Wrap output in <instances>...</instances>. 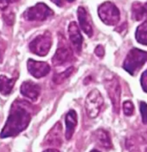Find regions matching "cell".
<instances>
[{
  "label": "cell",
  "mask_w": 147,
  "mask_h": 152,
  "mask_svg": "<svg viewBox=\"0 0 147 152\" xmlns=\"http://www.w3.org/2000/svg\"><path fill=\"white\" fill-rule=\"evenodd\" d=\"M34 111V107L28 102L15 100L11 106L7 121L0 133L1 138L17 135L28 126Z\"/></svg>",
  "instance_id": "1"
},
{
  "label": "cell",
  "mask_w": 147,
  "mask_h": 152,
  "mask_svg": "<svg viewBox=\"0 0 147 152\" xmlns=\"http://www.w3.org/2000/svg\"><path fill=\"white\" fill-rule=\"evenodd\" d=\"M147 61V52L137 48L130 50L123 64V68L132 76L136 75Z\"/></svg>",
  "instance_id": "2"
},
{
  "label": "cell",
  "mask_w": 147,
  "mask_h": 152,
  "mask_svg": "<svg viewBox=\"0 0 147 152\" xmlns=\"http://www.w3.org/2000/svg\"><path fill=\"white\" fill-rule=\"evenodd\" d=\"M98 13L102 21L108 26H115L120 20V13L117 7L110 1L102 4Z\"/></svg>",
  "instance_id": "3"
},
{
  "label": "cell",
  "mask_w": 147,
  "mask_h": 152,
  "mask_svg": "<svg viewBox=\"0 0 147 152\" xmlns=\"http://www.w3.org/2000/svg\"><path fill=\"white\" fill-rule=\"evenodd\" d=\"M54 15V11L44 3H37L24 13V18L29 21H43Z\"/></svg>",
  "instance_id": "4"
},
{
  "label": "cell",
  "mask_w": 147,
  "mask_h": 152,
  "mask_svg": "<svg viewBox=\"0 0 147 152\" xmlns=\"http://www.w3.org/2000/svg\"><path fill=\"white\" fill-rule=\"evenodd\" d=\"M103 99L100 92L95 89L88 94L85 100V109L88 116L92 119L98 116L103 104Z\"/></svg>",
  "instance_id": "5"
},
{
  "label": "cell",
  "mask_w": 147,
  "mask_h": 152,
  "mask_svg": "<svg viewBox=\"0 0 147 152\" xmlns=\"http://www.w3.org/2000/svg\"><path fill=\"white\" fill-rule=\"evenodd\" d=\"M52 43L51 34L49 32L40 35L29 44L30 51L39 56H46L48 53Z\"/></svg>",
  "instance_id": "6"
},
{
  "label": "cell",
  "mask_w": 147,
  "mask_h": 152,
  "mask_svg": "<svg viewBox=\"0 0 147 152\" xmlns=\"http://www.w3.org/2000/svg\"><path fill=\"white\" fill-rule=\"evenodd\" d=\"M105 85L113 105V111L116 114H119L120 110L121 93L119 81L116 78L113 77L106 80L105 82Z\"/></svg>",
  "instance_id": "7"
},
{
  "label": "cell",
  "mask_w": 147,
  "mask_h": 152,
  "mask_svg": "<svg viewBox=\"0 0 147 152\" xmlns=\"http://www.w3.org/2000/svg\"><path fill=\"white\" fill-rule=\"evenodd\" d=\"M59 46L52 59V64L55 66H60L69 62L73 59V51L68 45Z\"/></svg>",
  "instance_id": "8"
},
{
  "label": "cell",
  "mask_w": 147,
  "mask_h": 152,
  "mask_svg": "<svg viewBox=\"0 0 147 152\" xmlns=\"http://www.w3.org/2000/svg\"><path fill=\"white\" fill-rule=\"evenodd\" d=\"M27 67L29 73L36 78L45 77L51 70V67L47 63L37 61L32 59L28 61Z\"/></svg>",
  "instance_id": "9"
},
{
  "label": "cell",
  "mask_w": 147,
  "mask_h": 152,
  "mask_svg": "<svg viewBox=\"0 0 147 152\" xmlns=\"http://www.w3.org/2000/svg\"><path fill=\"white\" fill-rule=\"evenodd\" d=\"M62 130L60 122H57L47 134L44 140V145L60 146L62 143Z\"/></svg>",
  "instance_id": "10"
},
{
  "label": "cell",
  "mask_w": 147,
  "mask_h": 152,
  "mask_svg": "<svg viewBox=\"0 0 147 152\" xmlns=\"http://www.w3.org/2000/svg\"><path fill=\"white\" fill-rule=\"evenodd\" d=\"M68 34L74 49L78 54H79L82 50L83 37L77 24L75 21L71 22L69 24Z\"/></svg>",
  "instance_id": "11"
},
{
  "label": "cell",
  "mask_w": 147,
  "mask_h": 152,
  "mask_svg": "<svg viewBox=\"0 0 147 152\" xmlns=\"http://www.w3.org/2000/svg\"><path fill=\"white\" fill-rule=\"evenodd\" d=\"M21 94L33 102L38 99L41 92L40 86L32 81L23 83L20 87Z\"/></svg>",
  "instance_id": "12"
},
{
  "label": "cell",
  "mask_w": 147,
  "mask_h": 152,
  "mask_svg": "<svg viewBox=\"0 0 147 152\" xmlns=\"http://www.w3.org/2000/svg\"><path fill=\"white\" fill-rule=\"evenodd\" d=\"M92 139L95 143L105 149H110L113 144L109 133L103 129H98L92 134Z\"/></svg>",
  "instance_id": "13"
},
{
  "label": "cell",
  "mask_w": 147,
  "mask_h": 152,
  "mask_svg": "<svg viewBox=\"0 0 147 152\" xmlns=\"http://www.w3.org/2000/svg\"><path fill=\"white\" fill-rule=\"evenodd\" d=\"M77 15L81 28L89 38H91L93 35V29L86 10L82 7H79L77 10Z\"/></svg>",
  "instance_id": "14"
},
{
  "label": "cell",
  "mask_w": 147,
  "mask_h": 152,
  "mask_svg": "<svg viewBox=\"0 0 147 152\" xmlns=\"http://www.w3.org/2000/svg\"><path fill=\"white\" fill-rule=\"evenodd\" d=\"M65 137L66 140H70L75 132V130L78 122L76 113L74 110H70L65 116Z\"/></svg>",
  "instance_id": "15"
},
{
  "label": "cell",
  "mask_w": 147,
  "mask_h": 152,
  "mask_svg": "<svg viewBox=\"0 0 147 152\" xmlns=\"http://www.w3.org/2000/svg\"><path fill=\"white\" fill-rule=\"evenodd\" d=\"M132 18L135 21L147 19V2L144 4L135 2L132 7Z\"/></svg>",
  "instance_id": "16"
},
{
  "label": "cell",
  "mask_w": 147,
  "mask_h": 152,
  "mask_svg": "<svg viewBox=\"0 0 147 152\" xmlns=\"http://www.w3.org/2000/svg\"><path fill=\"white\" fill-rule=\"evenodd\" d=\"M16 78H9L4 75L0 76V93L4 96L11 93L16 83Z\"/></svg>",
  "instance_id": "17"
},
{
  "label": "cell",
  "mask_w": 147,
  "mask_h": 152,
  "mask_svg": "<svg viewBox=\"0 0 147 152\" xmlns=\"http://www.w3.org/2000/svg\"><path fill=\"white\" fill-rule=\"evenodd\" d=\"M136 39L139 43L147 46V21L143 23L137 28Z\"/></svg>",
  "instance_id": "18"
},
{
  "label": "cell",
  "mask_w": 147,
  "mask_h": 152,
  "mask_svg": "<svg viewBox=\"0 0 147 152\" xmlns=\"http://www.w3.org/2000/svg\"><path fill=\"white\" fill-rule=\"evenodd\" d=\"M74 70H75L74 67L71 66L68 67L67 69H66L62 73L56 74L52 78L54 83L56 84H62L66 79L69 78L73 74Z\"/></svg>",
  "instance_id": "19"
},
{
  "label": "cell",
  "mask_w": 147,
  "mask_h": 152,
  "mask_svg": "<svg viewBox=\"0 0 147 152\" xmlns=\"http://www.w3.org/2000/svg\"><path fill=\"white\" fill-rule=\"evenodd\" d=\"M124 113L127 116H132L135 111V107L131 101H125L123 103Z\"/></svg>",
  "instance_id": "20"
},
{
  "label": "cell",
  "mask_w": 147,
  "mask_h": 152,
  "mask_svg": "<svg viewBox=\"0 0 147 152\" xmlns=\"http://www.w3.org/2000/svg\"><path fill=\"white\" fill-rule=\"evenodd\" d=\"M140 113L142 116L143 124H147V104L144 102H141L140 104Z\"/></svg>",
  "instance_id": "21"
},
{
  "label": "cell",
  "mask_w": 147,
  "mask_h": 152,
  "mask_svg": "<svg viewBox=\"0 0 147 152\" xmlns=\"http://www.w3.org/2000/svg\"><path fill=\"white\" fill-rule=\"evenodd\" d=\"M4 19L5 21V23L8 25H12L14 23V19H15V15L12 12V11H8L7 12H5L4 13Z\"/></svg>",
  "instance_id": "22"
},
{
  "label": "cell",
  "mask_w": 147,
  "mask_h": 152,
  "mask_svg": "<svg viewBox=\"0 0 147 152\" xmlns=\"http://www.w3.org/2000/svg\"><path fill=\"white\" fill-rule=\"evenodd\" d=\"M19 0H0V10H5L9 5L18 2Z\"/></svg>",
  "instance_id": "23"
},
{
  "label": "cell",
  "mask_w": 147,
  "mask_h": 152,
  "mask_svg": "<svg viewBox=\"0 0 147 152\" xmlns=\"http://www.w3.org/2000/svg\"><path fill=\"white\" fill-rule=\"evenodd\" d=\"M141 84L144 91L147 93V70L144 71L141 75Z\"/></svg>",
  "instance_id": "24"
},
{
  "label": "cell",
  "mask_w": 147,
  "mask_h": 152,
  "mask_svg": "<svg viewBox=\"0 0 147 152\" xmlns=\"http://www.w3.org/2000/svg\"><path fill=\"white\" fill-rule=\"evenodd\" d=\"M95 54L99 57H102L105 54V50L101 45H98L95 49Z\"/></svg>",
  "instance_id": "25"
},
{
  "label": "cell",
  "mask_w": 147,
  "mask_h": 152,
  "mask_svg": "<svg viewBox=\"0 0 147 152\" xmlns=\"http://www.w3.org/2000/svg\"><path fill=\"white\" fill-rule=\"evenodd\" d=\"M51 1L59 7H62L64 2V0H51Z\"/></svg>",
  "instance_id": "26"
},
{
  "label": "cell",
  "mask_w": 147,
  "mask_h": 152,
  "mask_svg": "<svg viewBox=\"0 0 147 152\" xmlns=\"http://www.w3.org/2000/svg\"><path fill=\"white\" fill-rule=\"evenodd\" d=\"M43 152H60L58 150L55 149H48Z\"/></svg>",
  "instance_id": "27"
},
{
  "label": "cell",
  "mask_w": 147,
  "mask_h": 152,
  "mask_svg": "<svg viewBox=\"0 0 147 152\" xmlns=\"http://www.w3.org/2000/svg\"><path fill=\"white\" fill-rule=\"evenodd\" d=\"M99 152L98 151H97V150H92V151L91 152Z\"/></svg>",
  "instance_id": "28"
},
{
  "label": "cell",
  "mask_w": 147,
  "mask_h": 152,
  "mask_svg": "<svg viewBox=\"0 0 147 152\" xmlns=\"http://www.w3.org/2000/svg\"><path fill=\"white\" fill-rule=\"evenodd\" d=\"M67 1H68L69 2H73L74 0H67Z\"/></svg>",
  "instance_id": "29"
}]
</instances>
